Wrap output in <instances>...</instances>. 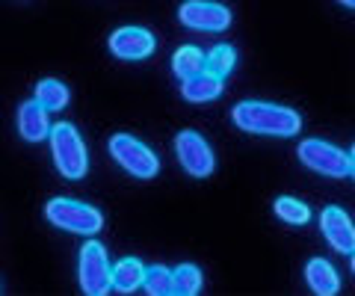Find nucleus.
<instances>
[{
  "label": "nucleus",
  "instance_id": "nucleus-1",
  "mask_svg": "<svg viewBox=\"0 0 355 296\" xmlns=\"http://www.w3.org/2000/svg\"><path fill=\"white\" fill-rule=\"evenodd\" d=\"M231 122H234L243 134L254 137H299L302 130V116L293 107L272 104V101H240L231 107Z\"/></svg>",
  "mask_w": 355,
  "mask_h": 296
},
{
  "label": "nucleus",
  "instance_id": "nucleus-2",
  "mask_svg": "<svg viewBox=\"0 0 355 296\" xmlns=\"http://www.w3.org/2000/svg\"><path fill=\"white\" fill-rule=\"evenodd\" d=\"M51 157H53V166L62 178L69 181H80L86 178L89 172V151H86V142L80 137V130L71 122H57L51 128Z\"/></svg>",
  "mask_w": 355,
  "mask_h": 296
},
{
  "label": "nucleus",
  "instance_id": "nucleus-3",
  "mask_svg": "<svg viewBox=\"0 0 355 296\" xmlns=\"http://www.w3.org/2000/svg\"><path fill=\"white\" fill-rule=\"evenodd\" d=\"M44 219L60 228V232L69 234H80V237H95L104 228V214L98 207L86 204L80 199H65V195H57L44 204Z\"/></svg>",
  "mask_w": 355,
  "mask_h": 296
},
{
  "label": "nucleus",
  "instance_id": "nucleus-4",
  "mask_svg": "<svg viewBox=\"0 0 355 296\" xmlns=\"http://www.w3.org/2000/svg\"><path fill=\"white\" fill-rule=\"evenodd\" d=\"M107 148H110V157H113L128 175H133V178H139V181L157 178L160 157L154 155L142 139L130 137V134H113L107 142Z\"/></svg>",
  "mask_w": 355,
  "mask_h": 296
},
{
  "label": "nucleus",
  "instance_id": "nucleus-5",
  "mask_svg": "<svg viewBox=\"0 0 355 296\" xmlns=\"http://www.w3.org/2000/svg\"><path fill=\"white\" fill-rule=\"evenodd\" d=\"M77 279H80V290L86 296H104L113 288V267H110V255L101 240H86L80 249V261H77Z\"/></svg>",
  "mask_w": 355,
  "mask_h": 296
},
{
  "label": "nucleus",
  "instance_id": "nucleus-6",
  "mask_svg": "<svg viewBox=\"0 0 355 296\" xmlns=\"http://www.w3.org/2000/svg\"><path fill=\"white\" fill-rule=\"evenodd\" d=\"M296 157L302 166L323 175V178H347L349 175V155L326 139H317V137L302 139L296 148Z\"/></svg>",
  "mask_w": 355,
  "mask_h": 296
},
{
  "label": "nucleus",
  "instance_id": "nucleus-7",
  "mask_svg": "<svg viewBox=\"0 0 355 296\" xmlns=\"http://www.w3.org/2000/svg\"><path fill=\"white\" fill-rule=\"evenodd\" d=\"M175 155H178L181 169L187 175H193V178H207L216 169L214 148H210V142L198 130H181L175 137Z\"/></svg>",
  "mask_w": 355,
  "mask_h": 296
},
{
  "label": "nucleus",
  "instance_id": "nucleus-8",
  "mask_svg": "<svg viewBox=\"0 0 355 296\" xmlns=\"http://www.w3.org/2000/svg\"><path fill=\"white\" fill-rule=\"evenodd\" d=\"M107 48L116 60H125V62H139V60H148L154 51H157V39L148 27H139V24H125L110 33L107 39Z\"/></svg>",
  "mask_w": 355,
  "mask_h": 296
},
{
  "label": "nucleus",
  "instance_id": "nucleus-9",
  "mask_svg": "<svg viewBox=\"0 0 355 296\" xmlns=\"http://www.w3.org/2000/svg\"><path fill=\"white\" fill-rule=\"evenodd\" d=\"M178 21L196 33H225L231 27V12L214 0H184L178 6Z\"/></svg>",
  "mask_w": 355,
  "mask_h": 296
},
{
  "label": "nucleus",
  "instance_id": "nucleus-10",
  "mask_svg": "<svg viewBox=\"0 0 355 296\" xmlns=\"http://www.w3.org/2000/svg\"><path fill=\"white\" fill-rule=\"evenodd\" d=\"M320 232H323V240L338 255H352L355 252V223L343 207L338 204L323 207V214H320Z\"/></svg>",
  "mask_w": 355,
  "mask_h": 296
},
{
  "label": "nucleus",
  "instance_id": "nucleus-11",
  "mask_svg": "<svg viewBox=\"0 0 355 296\" xmlns=\"http://www.w3.org/2000/svg\"><path fill=\"white\" fill-rule=\"evenodd\" d=\"M51 119H48V110H44L36 98H30L18 107V134L24 142H42L51 137Z\"/></svg>",
  "mask_w": 355,
  "mask_h": 296
},
{
  "label": "nucleus",
  "instance_id": "nucleus-12",
  "mask_svg": "<svg viewBox=\"0 0 355 296\" xmlns=\"http://www.w3.org/2000/svg\"><path fill=\"white\" fill-rule=\"evenodd\" d=\"M305 281L311 293L317 296H338L340 293V276L331 261L326 258H311L305 264Z\"/></svg>",
  "mask_w": 355,
  "mask_h": 296
},
{
  "label": "nucleus",
  "instance_id": "nucleus-13",
  "mask_svg": "<svg viewBox=\"0 0 355 296\" xmlns=\"http://www.w3.org/2000/svg\"><path fill=\"white\" fill-rule=\"evenodd\" d=\"M219 95H222V78L207 69L181 80V98L190 104H210V101H216Z\"/></svg>",
  "mask_w": 355,
  "mask_h": 296
},
{
  "label": "nucleus",
  "instance_id": "nucleus-14",
  "mask_svg": "<svg viewBox=\"0 0 355 296\" xmlns=\"http://www.w3.org/2000/svg\"><path fill=\"white\" fill-rule=\"evenodd\" d=\"M148 267L139 258H121L113 264V290L119 293H137L146 284Z\"/></svg>",
  "mask_w": 355,
  "mask_h": 296
},
{
  "label": "nucleus",
  "instance_id": "nucleus-15",
  "mask_svg": "<svg viewBox=\"0 0 355 296\" xmlns=\"http://www.w3.org/2000/svg\"><path fill=\"white\" fill-rule=\"evenodd\" d=\"M33 98L48 110V113H60V110L69 107L71 101V92H69V86H65L62 80L57 78H44L36 83V89H33Z\"/></svg>",
  "mask_w": 355,
  "mask_h": 296
},
{
  "label": "nucleus",
  "instance_id": "nucleus-16",
  "mask_svg": "<svg viewBox=\"0 0 355 296\" xmlns=\"http://www.w3.org/2000/svg\"><path fill=\"white\" fill-rule=\"evenodd\" d=\"M207 69V53L202 48H196V45H181L175 53H172V74L175 78H193V74L198 71H205Z\"/></svg>",
  "mask_w": 355,
  "mask_h": 296
},
{
  "label": "nucleus",
  "instance_id": "nucleus-17",
  "mask_svg": "<svg viewBox=\"0 0 355 296\" xmlns=\"http://www.w3.org/2000/svg\"><path fill=\"white\" fill-rule=\"evenodd\" d=\"M272 214L287 225H305L311 219V207L305 202L293 199V195H282V199L272 202Z\"/></svg>",
  "mask_w": 355,
  "mask_h": 296
},
{
  "label": "nucleus",
  "instance_id": "nucleus-18",
  "mask_svg": "<svg viewBox=\"0 0 355 296\" xmlns=\"http://www.w3.org/2000/svg\"><path fill=\"white\" fill-rule=\"evenodd\" d=\"M205 284V272L196 264H178L175 267V293L181 296H196Z\"/></svg>",
  "mask_w": 355,
  "mask_h": 296
},
{
  "label": "nucleus",
  "instance_id": "nucleus-19",
  "mask_svg": "<svg viewBox=\"0 0 355 296\" xmlns=\"http://www.w3.org/2000/svg\"><path fill=\"white\" fill-rule=\"evenodd\" d=\"M151 296H169L175 293V270L163 267V264H154L146 272V284H142Z\"/></svg>",
  "mask_w": 355,
  "mask_h": 296
},
{
  "label": "nucleus",
  "instance_id": "nucleus-20",
  "mask_svg": "<svg viewBox=\"0 0 355 296\" xmlns=\"http://www.w3.org/2000/svg\"><path fill=\"white\" fill-rule=\"evenodd\" d=\"M237 65V51L231 45H214L207 51V71L219 74V78H228Z\"/></svg>",
  "mask_w": 355,
  "mask_h": 296
},
{
  "label": "nucleus",
  "instance_id": "nucleus-21",
  "mask_svg": "<svg viewBox=\"0 0 355 296\" xmlns=\"http://www.w3.org/2000/svg\"><path fill=\"white\" fill-rule=\"evenodd\" d=\"M349 178L355 181V142H352V148H349Z\"/></svg>",
  "mask_w": 355,
  "mask_h": 296
},
{
  "label": "nucleus",
  "instance_id": "nucleus-22",
  "mask_svg": "<svg viewBox=\"0 0 355 296\" xmlns=\"http://www.w3.org/2000/svg\"><path fill=\"white\" fill-rule=\"evenodd\" d=\"M340 6H347V9H355V0H338Z\"/></svg>",
  "mask_w": 355,
  "mask_h": 296
},
{
  "label": "nucleus",
  "instance_id": "nucleus-23",
  "mask_svg": "<svg viewBox=\"0 0 355 296\" xmlns=\"http://www.w3.org/2000/svg\"><path fill=\"white\" fill-rule=\"evenodd\" d=\"M349 270H352V276H355V252L349 255Z\"/></svg>",
  "mask_w": 355,
  "mask_h": 296
}]
</instances>
